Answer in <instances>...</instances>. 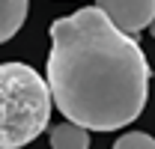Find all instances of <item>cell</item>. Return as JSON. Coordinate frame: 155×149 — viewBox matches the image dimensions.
<instances>
[{
  "label": "cell",
  "instance_id": "3",
  "mask_svg": "<svg viewBox=\"0 0 155 149\" xmlns=\"http://www.w3.org/2000/svg\"><path fill=\"white\" fill-rule=\"evenodd\" d=\"M96 9L125 36L146 30L155 18V0H96Z\"/></svg>",
  "mask_w": 155,
  "mask_h": 149
},
{
  "label": "cell",
  "instance_id": "6",
  "mask_svg": "<svg viewBox=\"0 0 155 149\" xmlns=\"http://www.w3.org/2000/svg\"><path fill=\"white\" fill-rule=\"evenodd\" d=\"M114 149H155V137H149L146 131H128L114 143Z\"/></svg>",
  "mask_w": 155,
  "mask_h": 149
},
{
  "label": "cell",
  "instance_id": "5",
  "mask_svg": "<svg viewBox=\"0 0 155 149\" xmlns=\"http://www.w3.org/2000/svg\"><path fill=\"white\" fill-rule=\"evenodd\" d=\"M51 149H90V131L75 122L51 125Z\"/></svg>",
  "mask_w": 155,
  "mask_h": 149
},
{
  "label": "cell",
  "instance_id": "4",
  "mask_svg": "<svg viewBox=\"0 0 155 149\" xmlns=\"http://www.w3.org/2000/svg\"><path fill=\"white\" fill-rule=\"evenodd\" d=\"M30 0H0V45L9 42L27 21Z\"/></svg>",
  "mask_w": 155,
  "mask_h": 149
},
{
  "label": "cell",
  "instance_id": "2",
  "mask_svg": "<svg viewBox=\"0 0 155 149\" xmlns=\"http://www.w3.org/2000/svg\"><path fill=\"white\" fill-rule=\"evenodd\" d=\"M51 119L45 78L27 63H0V149L33 143Z\"/></svg>",
  "mask_w": 155,
  "mask_h": 149
},
{
  "label": "cell",
  "instance_id": "7",
  "mask_svg": "<svg viewBox=\"0 0 155 149\" xmlns=\"http://www.w3.org/2000/svg\"><path fill=\"white\" fill-rule=\"evenodd\" d=\"M149 30H152V36H155V18H152V24H149Z\"/></svg>",
  "mask_w": 155,
  "mask_h": 149
},
{
  "label": "cell",
  "instance_id": "1",
  "mask_svg": "<svg viewBox=\"0 0 155 149\" xmlns=\"http://www.w3.org/2000/svg\"><path fill=\"white\" fill-rule=\"evenodd\" d=\"M149 63L134 36L119 33L96 6L51 24L48 93L66 122L116 131L149 101Z\"/></svg>",
  "mask_w": 155,
  "mask_h": 149
}]
</instances>
